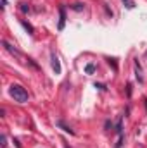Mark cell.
I'll use <instances>...</instances> for the list:
<instances>
[{
    "mask_svg": "<svg viewBox=\"0 0 147 148\" xmlns=\"http://www.w3.org/2000/svg\"><path fill=\"white\" fill-rule=\"evenodd\" d=\"M9 95H10L16 102H19V103H26V102L30 100L28 91H26L21 84H10V86H9Z\"/></svg>",
    "mask_w": 147,
    "mask_h": 148,
    "instance_id": "obj_1",
    "label": "cell"
},
{
    "mask_svg": "<svg viewBox=\"0 0 147 148\" xmlns=\"http://www.w3.org/2000/svg\"><path fill=\"white\" fill-rule=\"evenodd\" d=\"M50 60H52V69L55 74H61V64H59V57L55 53H50Z\"/></svg>",
    "mask_w": 147,
    "mask_h": 148,
    "instance_id": "obj_2",
    "label": "cell"
},
{
    "mask_svg": "<svg viewBox=\"0 0 147 148\" xmlns=\"http://www.w3.org/2000/svg\"><path fill=\"white\" fill-rule=\"evenodd\" d=\"M2 45H3V48H5L7 52H10L12 55H16V57H19V59H23V55H21V52H19V50H16V48H14L12 45H9V43H7L5 40L2 41Z\"/></svg>",
    "mask_w": 147,
    "mask_h": 148,
    "instance_id": "obj_3",
    "label": "cell"
},
{
    "mask_svg": "<svg viewBox=\"0 0 147 148\" xmlns=\"http://www.w3.org/2000/svg\"><path fill=\"white\" fill-rule=\"evenodd\" d=\"M59 14H61V17H59V29H64V24H66V9L61 7Z\"/></svg>",
    "mask_w": 147,
    "mask_h": 148,
    "instance_id": "obj_4",
    "label": "cell"
},
{
    "mask_svg": "<svg viewBox=\"0 0 147 148\" xmlns=\"http://www.w3.org/2000/svg\"><path fill=\"white\" fill-rule=\"evenodd\" d=\"M55 124H57V126H59V127H62V131H66V133H69V134H74V131H73V129H71V127H69V126H66V124H64V122H62V121H57V122H55Z\"/></svg>",
    "mask_w": 147,
    "mask_h": 148,
    "instance_id": "obj_5",
    "label": "cell"
},
{
    "mask_svg": "<svg viewBox=\"0 0 147 148\" xmlns=\"http://www.w3.org/2000/svg\"><path fill=\"white\" fill-rule=\"evenodd\" d=\"M135 73H137V79H139V83H142V81H144V76H142V69H140L139 62H135Z\"/></svg>",
    "mask_w": 147,
    "mask_h": 148,
    "instance_id": "obj_6",
    "label": "cell"
},
{
    "mask_svg": "<svg viewBox=\"0 0 147 148\" xmlns=\"http://www.w3.org/2000/svg\"><path fill=\"white\" fill-rule=\"evenodd\" d=\"M21 24L24 26V29H26V31H30V35H33V33H35V29H33V26H31L30 23H26L24 19H21Z\"/></svg>",
    "mask_w": 147,
    "mask_h": 148,
    "instance_id": "obj_7",
    "label": "cell"
},
{
    "mask_svg": "<svg viewBox=\"0 0 147 148\" xmlns=\"http://www.w3.org/2000/svg\"><path fill=\"white\" fill-rule=\"evenodd\" d=\"M95 69H97V67H95V64H87V67H85V73H87V74H92Z\"/></svg>",
    "mask_w": 147,
    "mask_h": 148,
    "instance_id": "obj_8",
    "label": "cell"
},
{
    "mask_svg": "<svg viewBox=\"0 0 147 148\" xmlns=\"http://www.w3.org/2000/svg\"><path fill=\"white\" fill-rule=\"evenodd\" d=\"M123 3H125L126 9H133V7H135V2H133V0H123Z\"/></svg>",
    "mask_w": 147,
    "mask_h": 148,
    "instance_id": "obj_9",
    "label": "cell"
},
{
    "mask_svg": "<svg viewBox=\"0 0 147 148\" xmlns=\"http://www.w3.org/2000/svg\"><path fill=\"white\" fill-rule=\"evenodd\" d=\"M0 141H2V148L7 147V138H5V134H2V136H0Z\"/></svg>",
    "mask_w": 147,
    "mask_h": 148,
    "instance_id": "obj_10",
    "label": "cell"
},
{
    "mask_svg": "<svg viewBox=\"0 0 147 148\" xmlns=\"http://www.w3.org/2000/svg\"><path fill=\"white\" fill-rule=\"evenodd\" d=\"M74 10H81L83 7H81V3H74V7H73Z\"/></svg>",
    "mask_w": 147,
    "mask_h": 148,
    "instance_id": "obj_11",
    "label": "cell"
},
{
    "mask_svg": "<svg viewBox=\"0 0 147 148\" xmlns=\"http://www.w3.org/2000/svg\"><path fill=\"white\" fill-rule=\"evenodd\" d=\"M21 9H23V12H28V10H30V7H26V3H23Z\"/></svg>",
    "mask_w": 147,
    "mask_h": 148,
    "instance_id": "obj_12",
    "label": "cell"
},
{
    "mask_svg": "<svg viewBox=\"0 0 147 148\" xmlns=\"http://www.w3.org/2000/svg\"><path fill=\"white\" fill-rule=\"evenodd\" d=\"M95 88H99V90H106V86H104V84H97V83H95Z\"/></svg>",
    "mask_w": 147,
    "mask_h": 148,
    "instance_id": "obj_13",
    "label": "cell"
}]
</instances>
